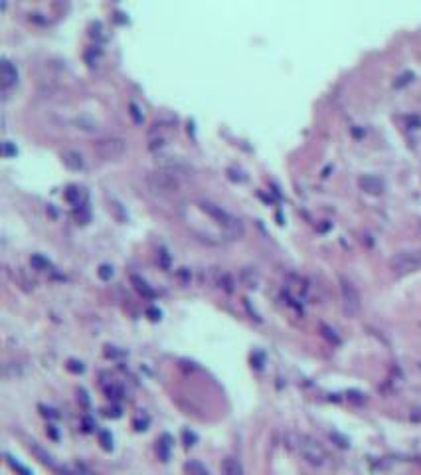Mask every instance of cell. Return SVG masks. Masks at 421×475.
<instances>
[{
  "instance_id": "obj_7",
  "label": "cell",
  "mask_w": 421,
  "mask_h": 475,
  "mask_svg": "<svg viewBox=\"0 0 421 475\" xmlns=\"http://www.w3.org/2000/svg\"><path fill=\"white\" fill-rule=\"evenodd\" d=\"M156 168H163L166 172L178 176L180 180H182V178H190L192 172H194V168L188 165V163H184L182 159H178V157H161V159L156 161Z\"/></svg>"
},
{
  "instance_id": "obj_21",
  "label": "cell",
  "mask_w": 421,
  "mask_h": 475,
  "mask_svg": "<svg viewBox=\"0 0 421 475\" xmlns=\"http://www.w3.org/2000/svg\"><path fill=\"white\" fill-rule=\"evenodd\" d=\"M6 459H8V463H10V465H12V467H14V469H16V471H18L20 475H30V469H28V467H24L22 463L14 461V459H12L10 455H6Z\"/></svg>"
},
{
  "instance_id": "obj_12",
  "label": "cell",
  "mask_w": 421,
  "mask_h": 475,
  "mask_svg": "<svg viewBox=\"0 0 421 475\" xmlns=\"http://www.w3.org/2000/svg\"><path fill=\"white\" fill-rule=\"evenodd\" d=\"M30 451H32V453H34V455H36V457H38V459H40L44 465L51 467V469H58V465H56L54 457H51V455H49L46 450H42V448H40L36 442H32V444H30Z\"/></svg>"
},
{
  "instance_id": "obj_17",
  "label": "cell",
  "mask_w": 421,
  "mask_h": 475,
  "mask_svg": "<svg viewBox=\"0 0 421 475\" xmlns=\"http://www.w3.org/2000/svg\"><path fill=\"white\" fill-rule=\"evenodd\" d=\"M170 448H172L170 436H163V440H161V444H159V453H161V457H163L164 461H166L168 455H170Z\"/></svg>"
},
{
  "instance_id": "obj_25",
  "label": "cell",
  "mask_w": 421,
  "mask_h": 475,
  "mask_svg": "<svg viewBox=\"0 0 421 475\" xmlns=\"http://www.w3.org/2000/svg\"><path fill=\"white\" fill-rule=\"evenodd\" d=\"M68 368H70L71 372H83V364H81V362H77V360H70Z\"/></svg>"
},
{
  "instance_id": "obj_10",
  "label": "cell",
  "mask_w": 421,
  "mask_h": 475,
  "mask_svg": "<svg viewBox=\"0 0 421 475\" xmlns=\"http://www.w3.org/2000/svg\"><path fill=\"white\" fill-rule=\"evenodd\" d=\"M62 159H64V165L68 166L70 170H81L85 166V161H83L81 153H77V151H64Z\"/></svg>"
},
{
  "instance_id": "obj_22",
  "label": "cell",
  "mask_w": 421,
  "mask_h": 475,
  "mask_svg": "<svg viewBox=\"0 0 421 475\" xmlns=\"http://www.w3.org/2000/svg\"><path fill=\"white\" fill-rule=\"evenodd\" d=\"M99 275H101V279H111V275H113V267H111V265H107V263H103V265L99 267Z\"/></svg>"
},
{
  "instance_id": "obj_11",
  "label": "cell",
  "mask_w": 421,
  "mask_h": 475,
  "mask_svg": "<svg viewBox=\"0 0 421 475\" xmlns=\"http://www.w3.org/2000/svg\"><path fill=\"white\" fill-rule=\"evenodd\" d=\"M222 475H243V465L235 457H226L222 461Z\"/></svg>"
},
{
  "instance_id": "obj_24",
  "label": "cell",
  "mask_w": 421,
  "mask_h": 475,
  "mask_svg": "<svg viewBox=\"0 0 421 475\" xmlns=\"http://www.w3.org/2000/svg\"><path fill=\"white\" fill-rule=\"evenodd\" d=\"M129 109H131V115H133V119H135V123H142V115H140L139 107H137V103H131L129 105Z\"/></svg>"
},
{
  "instance_id": "obj_2",
  "label": "cell",
  "mask_w": 421,
  "mask_h": 475,
  "mask_svg": "<svg viewBox=\"0 0 421 475\" xmlns=\"http://www.w3.org/2000/svg\"><path fill=\"white\" fill-rule=\"evenodd\" d=\"M198 208L204 214H208L212 220H216V222L224 228V232L232 238V240L243 236V232H245L243 222H241L239 218H235L234 214L224 210L220 204H216V202H212V200H198Z\"/></svg>"
},
{
  "instance_id": "obj_15",
  "label": "cell",
  "mask_w": 421,
  "mask_h": 475,
  "mask_svg": "<svg viewBox=\"0 0 421 475\" xmlns=\"http://www.w3.org/2000/svg\"><path fill=\"white\" fill-rule=\"evenodd\" d=\"M131 279H133V283H135V287H137V291H139V293H142L144 297H154V291L148 287V283H146L144 279H140L139 275H133Z\"/></svg>"
},
{
  "instance_id": "obj_18",
  "label": "cell",
  "mask_w": 421,
  "mask_h": 475,
  "mask_svg": "<svg viewBox=\"0 0 421 475\" xmlns=\"http://www.w3.org/2000/svg\"><path fill=\"white\" fill-rule=\"evenodd\" d=\"M321 331H323V337L327 339L328 343H332V345H340V337L332 331L328 325H325V323H323V325H321Z\"/></svg>"
},
{
  "instance_id": "obj_4",
  "label": "cell",
  "mask_w": 421,
  "mask_h": 475,
  "mask_svg": "<svg viewBox=\"0 0 421 475\" xmlns=\"http://www.w3.org/2000/svg\"><path fill=\"white\" fill-rule=\"evenodd\" d=\"M421 267V250H401L392 256L390 269L396 275H407Z\"/></svg>"
},
{
  "instance_id": "obj_3",
  "label": "cell",
  "mask_w": 421,
  "mask_h": 475,
  "mask_svg": "<svg viewBox=\"0 0 421 475\" xmlns=\"http://www.w3.org/2000/svg\"><path fill=\"white\" fill-rule=\"evenodd\" d=\"M144 184L150 194L159 196V198H170L176 196L182 190V180L170 172H166L163 168H154L150 172H146L144 176Z\"/></svg>"
},
{
  "instance_id": "obj_16",
  "label": "cell",
  "mask_w": 421,
  "mask_h": 475,
  "mask_svg": "<svg viewBox=\"0 0 421 475\" xmlns=\"http://www.w3.org/2000/svg\"><path fill=\"white\" fill-rule=\"evenodd\" d=\"M30 263H32V267L34 269H40V271H44V269H49V260L47 258H44V256H40V254H34L32 258H30Z\"/></svg>"
},
{
  "instance_id": "obj_9",
  "label": "cell",
  "mask_w": 421,
  "mask_h": 475,
  "mask_svg": "<svg viewBox=\"0 0 421 475\" xmlns=\"http://www.w3.org/2000/svg\"><path fill=\"white\" fill-rule=\"evenodd\" d=\"M0 75H2V85H4V89H8V87H12V85H16L18 83V70H16V66L10 62V60H2V64H0Z\"/></svg>"
},
{
  "instance_id": "obj_13",
  "label": "cell",
  "mask_w": 421,
  "mask_h": 475,
  "mask_svg": "<svg viewBox=\"0 0 421 475\" xmlns=\"http://www.w3.org/2000/svg\"><path fill=\"white\" fill-rule=\"evenodd\" d=\"M75 127L81 129V131H97V121L89 115H79V117L73 119Z\"/></svg>"
},
{
  "instance_id": "obj_27",
  "label": "cell",
  "mask_w": 421,
  "mask_h": 475,
  "mask_svg": "<svg viewBox=\"0 0 421 475\" xmlns=\"http://www.w3.org/2000/svg\"><path fill=\"white\" fill-rule=\"evenodd\" d=\"M161 258H163V265H164V267H168V256H166V252H161Z\"/></svg>"
},
{
  "instance_id": "obj_19",
  "label": "cell",
  "mask_w": 421,
  "mask_h": 475,
  "mask_svg": "<svg viewBox=\"0 0 421 475\" xmlns=\"http://www.w3.org/2000/svg\"><path fill=\"white\" fill-rule=\"evenodd\" d=\"M411 81H413V73H411V71H405V73H401L398 79L394 81V87L399 89V87H403V85H407V83H411Z\"/></svg>"
},
{
  "instance_id": "obj_5",
  "label": "cell",
  "mask_w": 421,
  "mask_h": 475,
  "mask_svg": "<svg viewBox=\"0 0 421 475\" xmlns=\"http://www.w3.org/2000/svg\"><path fill=\"white\" fill-rule=\"evenodd\" d=\"M340 299H342V309L348 317H356L360 313V307H362L360 293L348 277H340Z\"/></svg>"
},
{
  "instance_id": "obj_1",
  "label": "cell",
  "mask_w": 421,
  "mask_h": 475,
  "mask_svg": "<svg viewBox=\"0 0 421 475\" xmlns=\"http://www.w3.org/2000/svg\"><path fill=\"white\" fill-rule=\"evenodd\" d=\"M285 442H287V446L295 451L297 455H301L306 463H310V465H314V467H321V465L327 463L328 453L325 451V448H323L317 440H312L310 436H306V434H297V432H289V434L285 436Z\"/></svg>"
},
{
  "instance_id": "obj_8",
  "label": "cell",
  "mask_w": 421,
  "mask_h": 475,
  "mask_svg": "<svg viewBox=\"0 0 421 475\" xmlns=\"http://www.w3.org/2000/svg\"><path fill=\"white\" fill-rule=\"evenodd\" d=\"M358 186L368 194H382L384 192V180L376 174H362L358 178Z\"/></svg>"
},
{
  "instance_id": "obj_14",
  "label": "cell",
  "mask_w": 421,
  "mask_h": 475,
  "mask_svg": "<svg viewBox=\"0 0 421 475\" xmlns=\"http://www.w3.org/2000/svg\"><path fill=\"white\" fill-rule=\"evenodd\" d=\"M184 471H186V475H210L208 469H206V465L200 463V461H196V459L188 461L186 465H184Z\"/></svg>"
},
{
  "instance_id": "obj_26",
  "label": "cell",
  "mask_w": 421,
  "mask_h": 475,
  "mask_svg": "<svg viewBox=\"0 0 421 475\" xmlns=\"http://www.w3.org/2000/svg\"><path fill=\"white\" fill-rule=\"evenodd\" d=\"M411 420L421 422V410H413V412H411Z\"/></svg>"
},
{
  "instance_id": "obj_20",
  "label": "cell",
  "mask_w": 421,
  "mask_h": 475,
  "mask_svg": "<svg viewBox=\"0 0 421 475\" xmlns=\"http://www.w3.org/2000/svg\"><path fill=\"white\" fill-rule=\"evenodd\" d=\"M66 198L70 202H73V204H77L79 202V188L77 186H70V188L66 190Z\"/></svg>"
},
{
  "instance_id": "obj_6",
  "label": "cell",
  "mask_w": 421,
  "mask_h": 475,
  "mask_svg": "<svg viewBox=\"0 0 421 475\" xmlns=\"http://www.w3.org/2000/svg\"><path fill=\"white\" fill-rule=\"evenodd\" d=\"M93 147L99 153V157H103L107 161L119 159L127 153V141L123 137H105V139H99Z\"/></svg>"
},
{
  "instance_id": "obj_23",
  "label": "cell",
  "mask_w": 421,
  "mask_h": 475,
  "mask_svg": "<svg viewBox=\"0 0 421 475\" xmlns=\"http://www.w3.org/2000/svg\"><path fill=\"white\" fill-rule=\"evenodd\" d=\"M2 155H4V157H12V155H16V147H12V142L10 141H4L2 142Z\"/></svg>"
}]
</instances>
